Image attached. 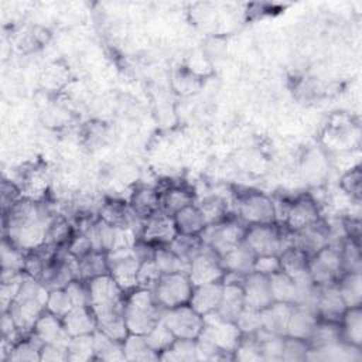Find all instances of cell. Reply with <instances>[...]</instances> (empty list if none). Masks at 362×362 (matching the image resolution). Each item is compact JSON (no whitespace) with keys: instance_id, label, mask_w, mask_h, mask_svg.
<instances>
[{"instance_id":"54","label":"cell","mask_w":362,"mask_h":362,"mask_svg":"<svg viewBox=\"0 0 362 362\" xmlns=\"http://www.w3.org/2000/svg\"><path fill=\"white\" fill-rule=\"evenodd\" d=\"M235 324L242 334H255L262 328L260 311L245 305L235 320Z\"/></svg>"},{"instance_id":"47","label":"cell","mask_w":362,"mask_h":362,"mask_svg":"<svg viewBox=\"0 0 362 362\" xmlns=\"http://www.w3.org/2000/svg\"><path fill=\"white\" fill-rule=\"evenodd\" d=\"M341 262L344 273H361L362 272V253L361 245L356 240L345 239L339 247Z\"/></svg>"},{"instance_id":"60","label":"cell","mask_w":362,"mask_h":362,"mask_svg":"<svg viewBox=\"0 0 362 362\" xmlns=\"http://www.w3.org/2000/svg\"><path fill=\"white\" fill-rule=\"evenodd\" d=\"M20 189L7 180H3L1 182V206L3 212H6L10 206H13L20 199Z\"/></svg>"},{"instance_id":"41","label":"cell","mask_w":362,"mask_h":362,"mask_svg":"<svg viewBox=\"0 0 362 362\" xmlns=\"http://www.w3.org/2000/svg\"><path fill=\"white\" fill-rule=\"evenodd\" d=\"M160 361H174V362H192L198 361L197 356V341L195 339H185V338H175L168 349L160 354Z\"/></svg>"},{"instance_id":"7","label":"cell","mask_w":362,"mask_h":362,"mask_svg":"<svg viewBox=\"0 0 362 362\" xmlns=\"http://www.w3.org/2000/svg\"><path fill=\"white\" fill-rule=\"evenodd\" d=\"M194 284L187 273L161 274L156 287L153 288L157 304L164 308H174L189 303Z\"/></svg>"},{"instance_id":"58","label":"cell","mask_w":362,"mask_h":362,"mask_svg":"<svg viewBox=\"0 0 362 362\" xmlns=\"http://www.w3.org/2000/svg\"><path fill=\"white\" fill-rule=\"evenodd\" d=\"M280 270L279 256H256L253 272H257L264 276H272Z\"/></svg>"},{"instance_id":"48","label":"cell","mask_w":362,"mask_h":362,"mask_svg":"<svg viewBox=\"0 0 362 362\" xmlns=\"http://www.w3.org/2000/svg\"><path fill=\"white\" fill-rule=\"evenodd\" d=\"M148 346L160 356L161 352L168 349L171 344L175 341V337L168 329V327L160 320L146 335H144Z\"/></svg>"},{"instance_id":"19","label":"cell","mask_w":362,"mask_h":362,"mask_svg":"<svg viewBox=\"0 0 362 362\" xmlns=\"http://www.w3.org/2000/svg\"><path fill=\"white\" fill-rule=\"evenodd\" d=\"M33 334L42 342V344H54L68 346L71 337L65 331L62 324V318L48 313L47 310L40 315L35 321Z\"/></svg>"},{"instance_id":"53","label":"cell","mask_w":362,"mask_h":362,"mask_svg":"<svg viewBox=\"0 0 362 362\" xmlns=\"http://www.w3.org/2000/svg\"><path fill=\"white\" fill-rule=\"evenodd\" d=\"M161 274L163 273L157 267L154 259L141 262L139 266V272H137V288H146V290L153 291V288L156 287Z\"/></svg>"},{"instance_id":"38","label":"cell","mask_w":362,"mask_h":362,"mask_svg":"<svg viewBox=\"0 0 362 362\" xmlns=\"http://www.w3.org/2000/svg\"><path fill=\"white\" fill-rule=\"evenodd\" d=\"M270 290L273 301L287 303L294 305L297 301V284L296 281L287 276L284 272L279 270L277 273L269 276Z\"/></svg>"},{"instance_id":"39","label":"cell","mask_w":362,"mask_h":362,"mask_svg":"<svg viewBox=\"0 0 362 362\" xmlns=\"http://www.w3.org/2000/svg\"><path fill=\"white\" fill-rule=\"evenodd\" d=\"M123 352L124 361H158V355L148 346L144 335L132 334L123 341Z\"/></svg>"},{"instance_id":"52","label":"cell","mask_w":362,"mask_h":362,"mask_svg":"<svg viewBox=\"0 0 362 362\" xmlns=\"http://www.w3.org/2000/svg\"><path fill=\"white\" fill-rule=\"evenodd\" d=\"M72 301L65 291V288H54L49 290L48 298H47V305L45 310L59 318H62L71 308H72Z\"/></svg>"},{"instance_id":"42","label":"cell","mask_w":362,"mask_h":362,"mask_svg":"<svg viewBox=\"0 0 362 362\" xmlns=\"http://www.w3.org/2000/svg\"><path fill=\"white\" fill-rule=\"evenodd\" d=\"M256 339L259 342L260 354L263 361H281V354H283V344H284V337L272 334L260 328L257 332H255Z\"/></svg>"},{"instance_id":"49","label":"cell","mask_w":362,"mask_h":362,"mask_svg":"<svg viewBox=\"0 0 362 362\" xmlns=\"http://www.w3.org/2000/svg\"><path fill=\"white\" fill-rule=\"evenodd\" d=\"M25 252L14 246L8 239H3L1 245V270H13L24 273Z\"/></svg>"},{"instance_id":"4","label":"cell","mask_w":362,"mask_h":362,"mask_svg":"<svg viewBox=\"0 0 362 362\" xmlns=\"http://www.w3.org/2000/svg\"><path fill=\"white\" fill-rule=\"evenodd\" d=\"M163 311L151 290L134 288L126 294L123 315L132 334L146 335L161 320Z\"/></svg>"},{"instance_id":"26","label":"cell","mask_w":362,"mask_h":362,"mask_svg":"<svg viewBox=\"0 0 362 362\" xmlns=\"http://www.w3.org/2000/svg\"><path fill=\"white\" fill-rule=\"evenodd\" d=\"M89 236L90 245L93 250L109 253L115 250L116 240H117V228L112 226L110 223L102 221L100 218L95 222H90L85 229Z\"/></svg>"},{"instance_id":"27","label":"cell","mask_w":362,"mask_h":362,"mask_svg":"<svg viewBox=\"0 0 362 362\" xmlns=\"http://www.w3.org/2000/svg\"><path fill=\"white\" fill-rule=\"evenodd\" d=\"M157 191L160 197V211L170 216H174L178 211L194 202L192 192L181 185H168Z\"/></svg>"},{"instance_id":"17","label":"cell","mask_w":362,"mask_h":362,"mask_svg":"<svg viewBox=\"0 0 362 362\" xmlns=\"http://www.w3.org/2000/svg\"><path fill=\"white\" fill-rule=\"evenodd\" d=\"M320 219V211L315 201L310 197H301L290 204L284 225L287 230L297 232Z\"/></svg>"},{"instance_id":"22","label":"cell","mask_w":362,"mask_h":362,"mask_svg":"<svg viewBox=\"0 0 362 362\" xmlns=\"http://www.w3.org/2000/svg\"><path fill=\"white\" fill-rule=\"evenodd\" d=\"M291 308H293L291 304L273 301L266 308L260 310L262 328L267 332L286 337Z\"/></svg>"},{"instance_id":"9","label":"cell","mask_w":362,"mask_h":362,"mask_svg":"<svg viewBox=\"0 0 362 362\" xmlns=\"http://www.w3.org/2000/svg\"><path fill=\"white\" fill-rule=\"evenodd\" d=\"M339 247L341 246L327 245L320 252L308 257V273L317 286L335 284L344 274Z\"/></svg>"},{"instance_id":"45","label":"cell","mask_w":362,"mask_h":362,"mask_svg":"<svg viewBox=\"0 0 362 362\" xmlns=\"http://www.w3.org/2000/svg\"><path fill=\"white\" fill-rule=\"evenodd\" d=\"M197 206L204 218L205 226L215 225L228 219V204L219 197H209Z\"/></svg>"},{"instance_id":"8","label":"cell","mask_w":362,"mask_h":362,"mask_svg":"<svg viewBox=\"0 0 362 362\" xmlns=\"http://www.w3.org/2000/svg\"><path fill=\"white\" fill-rule=\"evenodd\" d=\"M246 229L247 226L242 221L225 219L219 223L205 226L199 233V238L204 245L222 256L243 240Z\"/></svg>"},{"instance_id":"25","label":"cell","mask_w":362,"mask_h":362,"mask_svg":"<svg viewBox=\"0 0 362 362\" xmlns=\"http://www.w3.org/2000/svg\"><path fill=\"white\" fill-rule=\"evenodd\" d=\"M219 257L225 272H233L240 274H247L253 272V264L256 260L255 252L243 240Z\"/></svg>"},{"instance_id":"13","label":"cell","mask_w":362,"mask_h":362,"mask_svg":"<svg viewBox=\"0 0 362 362\" xmlns=\"http://www.w3.org/2000/svg\"><path fill=\"white\" fill-rule=\"evenodd\" d=\"M225 270L221 264V257L209 246L204 247L189 262L188 277L194 286L222 281Z\"/></svg>"},{"instance_id":"57","label":"cell","mask_w":362,"mask_h":362,"mask_svg":"<svg viewBox=\"0 0 362 362\" xmlns=\"http://www.w3.org/2000/svg\"><path fill=\"white\" fill-rule=\"evenodd\" d=\"M68 247V252L75 256L76 259L85 256L86 253H89L92 249V245H90V240H89V236L86 235L85 230H79V233L76 235H72L71 240L68 242L66 245Z\"/></svg>"},{"instance_id":"14","label":"cell","mask_w":362,"mask_h":362,"mask_svg":"<svg viewBox=\"0 0 362 362\" xmlns=\"http://www.w3.org/2000/svg\"><path fill=\"white\" fill-rule=\"evenodd\" d=\"M177 236V229L173 216L163 211H156L141 222L140 239L151 245H168Z\"/></svg>"},{"instance_id":"40","label":"cell","mask_w":362,"mask_h":362,"mask_svg":"<svg viewBox=\"0 0 362 362\" xmlns=\"http://www.w3.org/2000/svg\"><path fill=\"white\" fill-rule=\"evenodd\" d=\"M154 262L163 274H170V273H187L188 274L189 262L180 257L167 245L157 246L156 253H154Z\"/></svg>"},{"instance_id":"46","label":"cell","mask_w":362,"mask_h":362,"mask_svg":"<svg viewBox=\"0 0 362 362\" xmlns=\"http://www.w3.org/2000/svg\"><path fill=\"white\" fill-rule=\"evenodd\" d=\"M71 238L72 229L69 222L64 216H52L47 228L45 243L52 245L55 247H61L64 245H68Z\"/></svg>"},{"instance_id":"2","label":"cell","mask_w":362,"mask_h":362,"mask_svg":"<svg viewBox=\"0 0 362 362\" xmlns=\"http://www.w3.org/2000/svg\"><path fill=\"white\" fill-rule=\"evenodd\" d=\"M48 293L49 290L41 281L28 274L24 276L17 294L7 310L23 335L33 332L35 321L45 311Z\"/></svg>"},{"instance_id":"36","label":"cell","mask_w":362,"mask_h":362,"mask_svg":"<svg viewBox=\"0 0 362 362\" xmlns=\"http://www.w3.org/2000/svg\"><path fill=\"white\" fill-rule=\"evenodd\" d=\"M93 342H95V359L99 361H124L123 352V342L117 341L105 332L96 329L93 332Z\"/></svg>"},{"instance_id":"29","label":"cell","mask_w":362,"mask_h":362,"mask_svg":"<svg viewBox=\"0 0 362 362\" xmlns=\"http://www.w3.org/2000/svg\"><path fill=\"white\" fill-rule=\"evenodd\" d=\"M280 270L290 276L294 281H298L307 276L308 273V256L296 246H287L280 255Z\"/></svg>"},{"instance_id":"37","label":"cell","mask_w":362,"mask_h":362,"mask_svg":"<svg viewBox=\"0 0 362 362\" xmlns=\"http://www.w3.org/2000/svg\"><path fill=\"white\" fill-rule=\"evenodd\" d=\"M177 233L181 235H199L205 228L204 218L197 205H188L178 211L174 216Z\"/></svg>"},{"instance_id":"34","label":"cell","mask_w":362,"mask_h":362,"mask_svg":"<svg viewBox=\"0 0 362 362\" xmlns=\"http://www.w3.org/2000/svg\"><path fill=\"white\" fill-rule=\"evenodd\" d=\"M346 308L361 307L362 303V274L344 273L335 283Z\"/></svg>"},{"instance_id":"6","label":"cell","mask_w":362,"mask_h":362,"mask_svg":"<svg viewBox=\"0 0 362 362\" xmlns=\"http://www.w3.org/2000/svg\"><path fill=\"white\" fill-rule=\"evenodd\" d=\"M243 242L256 256H279L287 246H291V232L286 235L277 223L250 225Z\"/></svg>"},{"instance_id":"24","label":"cell","mask_w":362,"mask_h":362,"mask_svg":"<svg viewBox=\"0 0 362 362\" xmlns=\"http://www.w3.org/2000/svg\"><path fill=\"white\" fill-rule=\"evenodd\" d=\"M99 216L102 221L110 223L115 228H132L134 229V225L137 221H140L129 204L117 199H109L106 201L100 209ZM143 222V221H140Z\"/></svg>"},{"instance_id":"56","label":"cell","mask_w":362,"mask_h":362,"mask_svg":"<svg viewBox=\"0 0 362 362\" xmlns=\"http://www.w3.org/2000/svg\"><path fill=\"white\" fill-rule=\"evenodd\" d=\"M65 291L68 293L74 307H89V287L88 281L75 279L66 287Z\"/></svg>"},{"instance_id":"18","label":"cell","mask_w":362,"mask_h":362,"mask_svg":"<svg viewBox=\"0 0 362 362\" xmlns=\"http://www.w3.org/2000/svg\"><path fill=\"white\" fill-rule=\"evenodd\" d=\"M345 310L346 305L335 284L320 286L315 301V311L320 320L339 322Z\"/></svg>"},{"instance_id":"12","label":"cell","mask_w":362,"mask_h":362,"mask_svg":"<svg viewBox=\"0 0 362 362\" xmlns=\"http://www.w3.org/2000/svg\"><path fill=\"white\" fill-rule=\"evenodd\" d=\"M106 255H107L109 274L123 288V291L129 293L137 288V272H139L140 262L133 255V250L117 249Z\"/></svg>"},{"instance_id":"23","label":"cell","mask_w":362,"mask_h":362,"mask_svg":"<svg viewBox=\"0 0 362 362\" xmlns=\"http://www.w3.org/2000/svg\"><path fill=\"white\" fill-rule=\"evenodd\" d=\"M62 324L69 337L93 334L98 329V321L90 307H72L62 317Z\"/></svg>"},{"instance_id":"5","label":"cell","mask_w":362,"mask_h":362,"mask_svg":"<svg viewBox=\"0 0 362 362\" xmlns=\"http://www.w3.org/2000/svg\"><path fill=\"white\" fill-rule=\"evenodd\" d=\"M242 332L233 321L223 320L215 311L204 315V327L197 339L214 346L221 354L233 359V352L238 348Z\"/></svg>"},{"instance_id":"32","label":"cell","mask_w":362,"mask_h":362,"mask_svg":"<svg viewBox=\"0 0 362 362\" xmlns=\"http://www.w3.org/2000/svg\"><path fill=\"white\" fill-rule=\"evenodd\" d=\"M342 341L351 345H362V310L361 307L346 308L339 321Z\"/></svg>"},{"instance_id":"21","label":"cell","mask_w":362,"mask_h":362,"mask_svg":"<svg viewBox=\"0 0 362 362\" xmlns=\"http://www.w3.org/2000/svg\"><path fill=\"white\" fill-rule=\"evenodd\" d=\"M318 320L320 318L314 308L301 304L293 305L286 337L308 339Z\"/></svg>"},{"instance_id":"30","label":"cell","mask_w":362,"mask_h":362,"mask_svg":"<svg viewBox=\"0 0 362 362\" xmlns=\"http://www.w3.org/2000/svg\"><path fill=\"white\" fill-rule=\"evenodd\" d=\"M130 208L140 221H144L156 211L160 209V197L157 188L153 187H140L134 189L129 201Z\"/></svg>"},{"instance_id":"15","label":"cell","mask_w":362,"mask_h":362,"mask_svg":"<svg viewBox=\"0 0 362 362\" xmlns=\"http://www.w3.org/2000/svg\"><path fill=\"white\" fill-rule=\"evenodd\" d=\"M328 243H329L328 223L321 219L297 232H291V245L303 250L308 257L320 252Z\"/></svg>"},{"instance_id":"10","label":"cell","mask_w":362,"mask_h":362,"mask_svg":"<svg viewBox=\"0 0 362 362\" xmlns=\"http://www.w3.org/2000/svg\"><path fill=\"white\" fill-rule=\"evenodd\" d=\"M239 219L246 225L276 223L274 202L262 192H246L236 201Z\"/></svg>"},{"instance_id":"51","label":"cell","mask_w":362,"mask_h":362,"mask_svg":"<svg viewBox=\"0 0 362 362\" xmlns=\"http://www.w3.org/2000/svg\"><path fill=\"white\" fill-rule=\"evenodd\" d=\"M233 359L236 361H263L259 342L255 334H243L238 348L233 352Z\"/></svg>"},{"instance_id":"1","label":"cell","mask_w":362,"mask_h":362,"mask_svg":"<svg viewBox=\"0 0 362 362\" xmlns=\"http://www.w3.org/2000/svg\"><path fill=\"white\" fill-rule=\"evenodd\" d=\"M51 218L35 199L20 198L3 214L4 238L24 252L34 250L45 243Z\"/></svg>"},{"instance_id":"35","label":"cell","mask_w":362,"mask_h":362,"mask_svg":"<svg viewBox=\"0 0 362 362\" xmlns=\"http://www.w3.org/2000/svg\"><path fill=\"white\" fill-rule=\"evenodd\" d=\"M42 345L44 344L33 332L28 335H24L14 344L7 361H13V362L41 361Z\"/></svg>"},{"instance_id":"33","label":"cell","mask_w":362,"mask_h":362,"mask_svg":"<svg viewBox=\"0 0 362 362\" xmlns=\"http://www.w3.org/2000/svg\"><path fill=\"white\" fill-rule=\"evenodd\" d=\"M78 270L79 279L89 281L95 277L109 274L107 255L98 250H90L85 256L78 259Z\"/></svg>"},{"instance_id":"31","label":"cell","mask_w":362,"mask_h":362,"mask_svg":"<svg viewBox=\"0 0 362 362\" xmlns=\"http://www.w3.org/2000/svg\"><path fill=\"white\" fill-rule=\"evenodd\" d=\"M342 341L339 322L318 320L310 338L307 339L311 351H320Z\"/></svg>"},{"instance_id":"50","label":"cell","mask_w":362,"mask_h":362,"mask_svg":"<svg viewBox=\"0 0 362 362\" xmlns=\"http://www.w3.org/2000/svg\"><path fill=\"white\" fill-rule=\"evenodd\" d=\"M310 345L307 339H300L294 337H284L281 361L286 362H301L308 359Z\"/></svg>"},{"instance_id":"43","label":"cell","mask_w":362,"mask_h":362,"mask_svg":"<svg viewBox=\"0 0 362 362\" xmlns=\"http://www.w3.org/2000/svg\"><path fill=\"white\" fill-rule=\"evenodd\" d=\"M66 349H68V361L86 362V361L95 359L93 334L71 337Z\"/></svg>"},{"instance_id":"55","label":"cell","mask_w":362,"mask_h":362,"mask_svg":"<svg viewBox=\"0 0 362 362\" xmlns=\"http://www.w3.org/2000/svg\"><path fill=\"white\" fill-rule=\"evenodd\" d=\"M361 168L359 165L348 170L341 178V189L354 201H361Z\"/></svg>"},{"instance_id":"16","label":"cell","mask_w":362,"mask_h":362,"mask_svg":"<svg viewBox=\"0 0 362 362\" xmlns=\"http://www.w3.org/2000/svg\"><path fill=\"white\" fill-rule=\"evenodd\" d=\"M245 305L255 310H263L273 303L269 277L257 272H250L245 276L242 283Z\"/></svg>"},{"instance_id":"44","label":"cell","mask_w":362,"mask_h":362,"mask_svg":"<svg viewBox=\"0 0 362 362\" xmlns=\"http://www.w3.org/2000/svg\"><path fill=\"white\" fill-rule=\"evenodd\" d=\"M167 246L184 260L191 262L192 257L204 247V242L201 240L199 235L177 233V236Z\"/></svg>"},{"instance_id":"59","label":"cell","mask_w":362,"mask_h":362,"mask_svg":"<svg viewBox=\"0 0 362 362\" xmlns=\"http://www.w3.org/2000/svg\"><path fill=\"white\" fill-rule=\"evenodd\" d=\"M41 361H47V362L68 361V349L66 346H62V345L44 344L41 349Z\"/></svg>"},{"instance_id":"28","label":"cell","mask_w":362,"mask_h":362,"mask_svg":"<svg viewBox=\"0 0 362 362\" xmlns=\"http://www.w3.org/2000/svg\"><path fill=\"white\" fill-rule=\"evenodd\" d=\"M243 307H245V297H243L242 284L223 283L222 298L215 313L223 320L235 322L236 317L239 315Z\"/></svg>"},{"instance_id":"20","label":"cell","mask_w":362,"mask_h":362,"mask_svg":"<svg viewBox=\"0 0 362 362\" xmlns=\"http://www.w3.org/2000/svg\"><path fill=\"white\" fill-rule=\"evenodd\" d=\"M222 290H223V283L222 281H215V283H208V284H201V286H194L191 298H189V305L202 317L216 311L221 298H222Z\"/></svg>"},{"instance_id":"3","label":"cell","mask_w":362,"mask_h":362,"mask_svg":"<svg viewBox=\"0 0 362 362\" xmlns=\"http://www.w3.org/2000/svg\"><path fill=\"white\" fill-rule=\"evenodd\" d=\"M89 307L93 311L98 324L123 317L126 294L110 274H103L88 281Z\"/></svg>"},{"instance_id":"11","label":"cell","mask_w":362,"mask_h":362,"mask_svg":"<svg viewBox=\"0 0 362 362\" xmlns=\"http://www.w3.org/2000/svg\"><path fill=\"white\" fill-rule=\"evenodd\" d=\"M161 320L175 338L197 339L204 327V317L189 304L164 310Z\"/></svg>"}]
</instances>
